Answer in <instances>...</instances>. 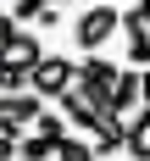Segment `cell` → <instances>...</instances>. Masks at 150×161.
<instances>
[{
  "instance_id": "17",
  "label": "cell",
  "mask_w": 150,
  "mask_h": 161,
  "mask_svg": "<svg viewBox=\"0 0 150 161\" xmlns=\"http://www.w3.org/2000/svg\"><path fill=\"white\" fill-rule=\"evenodd\" d=\"M17 161H22V156H17Z\"/></svg>"
},
{
  "instance_id": "9",
  "label": "cell",
  "mask_w": 150,
  "mask_h": 161,
  "mask_svg": "<svg viewBox=\"0 0 150 161\" xmlns=\"http://www.w3.org/2000/svg\"><path fill=\"white\" fill-rule=\"evenodd\" d=\"M17 33H22V28H17V17H11V11H0V50H6V45H11V39H17Z\"/></svg>"
},
{
  "instance_id": "11",
  "label": "cell",
  "mask_w": 150,
  "mask_h": 161,
  "mask_svg": "<svg viewBox=\"0 0 150 161\" xmlns=\"http://www.w3.org/2000/svg\"><path fill=\"white\" fill-rule=\"evenodd\" d=\"M139 106H145V111H150V67H145V72H139Z\"/></svg>"
},
{
  "instance_id": "3",
  "label": "cell",
  "mask_w": 150,
  "mask_h": 161,
  "mask_svg": "<svg viewBox=\"0 0 150 161\" xmlns=\"http://www.w3.org/2000/svg\"><path fill=\"white\" fill-rule=\"evenodd\" d=\"M72 83H78V61H67V56H50V50H45V61L28 72V89H33L39 100H61Z\"/></svg>"
},
{
  "instance_id": "13",
  "label": "cell",
  "mask_w": 150,
  "mask_h": 161,
  "mask_svg": "<svg viewBox=\"0 0 150 161\" xmlns=\"http://www.w3.org/2000/svg\"><path fill=\"white\" fill-rule=\"evenodd\" d=\"M133 11H139V17H150V0H133Z\"/></svg>"
},
{
  "instance_id": "4",
  "label": "cell",
  "mask_w": 150,
  "mask_h": 161,
  "mask_svg": "<svg viewBox=\"0 0 150 161\" xmlns=\"http://www.w3.org/2000/svg\"><path fill=\"white\" fill-rule=\"evenodd\" d=\"M45 111V100L33 95V89H17V95H0V133H28L33 128V117Z\"/></svg>"
},
{
  "instance_id": "8",
  "label": "cell",
  "mask_w": 150,
  "mask_h": 161,
  "mask_svg": "<svg viewBox=\"0 0 150 161\" xmlns=\"http://www.w3.org/2000/svg\"><path fill=\"white\" fill-rule=\"evenodd\" d=\"M56 161H100V156H95V145H89V139H78V133H67L61 145H56Z\"/></svg>"
},
{
  "instance_id": "16",
  "label": "cell",
  "mask_w": 150,
  "mask_h": 161,
  "mask_svg": "<svg viewBox=\"0 0 150 161\" xmlns=\"http://www.w3.org/2000/svg\"><path fill=\"white\" fill-rule=\"evenodd\" d=\"M11 6H17V0H11Z\"/></svg>"
},
{
  "instance_id": "12",
  "label": "cell",
  "mask_w": 150,
  "mask_h": 161,
  "mask_svg": "<svg viewBox=\"0 0 150 161\" xmlns=\"http://www.w3.org/2000/svg\"><path fill=\"white\" fill-rule=\"evenodd\" d=\"M45 6H50V11H67V6H72V0H45Z\"/></svg>"
},
{
  "instance_id": "6",
  "label": "cell",
  "mask_w": 150,
  "mask_h": 161,
  "mask_svg": "<svg viewBox=\"0 0 150 161\" xmlns=\"http://www.w3.org/2000/svg\"><path fill=\"white\" fill-rule=\"evenodd\" d=\"M122 156L128 161H150V111H139L128 128H122Z\"/></svg>"
},
{
  "instance_id": "5",
  "label": "cell",
  "mask_w": 150,
  "mask_h": 161,
  "mask_svg": "<svg viewBox=\"0 0 150 161\" xmlns=\"http://www.w3.org/2000/svg\"><path fill=\"white\" fill-rule=\"evenodd\" d=\"M117 33L128 39V56H122V61H128L133 72H145V67H150V28H145V17L133 11V6H122V17H117Z\"/></svg>"
},
{
  "instance_id": "15",
  "label": "cell",
  "mask_w": 150,
  "mask_h": 161,
  "mask_svg": "<svg viewBox=\"0 0 150 161\" xmlns=\"http://www.w3.org/2000/svg\"><path fill=\"white\" fill-rule=\"evenodd\" d=\"M145 28H150V17H145Z\"/></svg>"
},
{
  "instance_id": "14",
  "label": "cell",
  "mask_w": 150,
  "mask_h": 161,
  "mask_svg": "<svg viewBox=\"0 0 150 161\" xmlns=\"http://www.w3.org/2000/svg\"><path fill=\"white\" fill-rule=\"evenodd\" d=\"M83 6H95V0H83Z\"/></svg>"
},
{
  "instance_id": "1",
  "label": "cell",
  "mask_w": 150,
  "mask_h": 161,
  "mask_svg": "<svg viewBox=\"0 0 150 161\" xmlns=\"http://www.w3.org/2000/svg\"><path fill=\"white\" fill-rule=\"evenodd\" d=\"M117 6L111 0H95V6H83L78 11V22H72V45L83 50V56H100V50H106V39H111L117 33Z\"/></svg>"
},
{
  "instance_id": "10",
  "label": "cell",
  "mask_w": 150,
  "mask_h": 161,
  "mask_svg": "<svg viewBox=\"0 0 150 161\" xmlns=\"http://www.w3.org/2000/svg\"><path fill=\"white\" fill-rule=\"evenodd\" d=\"M0 161H17V139L11 133H0Z\"/></svg>"
},
{
  "instance_id": "2",
  "label": "cell",
  "mask_w": 150,
  "mask_h": 161,
  "mask_svg": "<svg viewBox=\"0 0 150 161\" xmlns=\"http://www.w3.org/2000/svg\"><path fill=\"white\" fill-rule=\"evenodd\" d=\"M117 78H122V67H117V61H106V56H83V61H78V83H72V89H78L89 106L106 111V106H111Z\"/></svg>"
},
{
  "instance_id": "7",
  "label": "cell",
  "mask_w": 150,
  "mask_h": 161,
  "mask_svg": "<svg viewBox=\"0 0 150 161\" xmlns=\"http://www.w3.org/2000/svg\"><path fill=\"white\" fill-rule=\"evenodd\" d=\"M28 133H33V139H45V145H61L72 128H67V117H61V111H50V106H45V111L33 117V128H28Z\"/></svg>"
}]
</instances>
